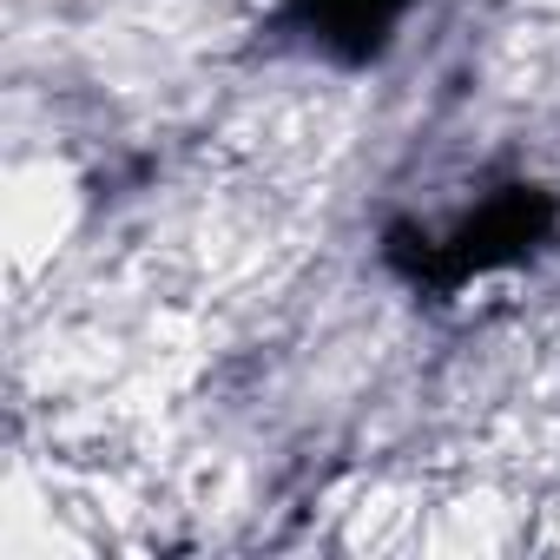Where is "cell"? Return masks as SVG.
<instances>
[{"mask_svg": "<svg viewBox=\"0 0 560 560\" xmlns=\"http://www.w3.org/2000/svg\"><path fill=\"white\" fill-rule=\"evenodd\" d=\"M553 224H560L553 191H540V185H501L494 198H481L442 237H429L416 224H396L389 244H383V257H389L396 277H409L416 291H462V284H475V277L527 264L553 237Z\"/></svg>", "mask_w": 560, "mask_h": 560, "instance_id": "cell-1", "label": "cell"}, {"mask_svg": "<svg viewBox=\"0 0 560 560\" xmlns=\"http://www.w3.org/2000/svg\"><path fill=\"white\" fill-rule=\"evenodd\" d=\"M409 14V0H291V21L330 54V60H376Z\"/></svg>", "mask_w": 560, "mask_h": 560, "instance_id": "cell-2", "label": "cell"}]
</instances>
